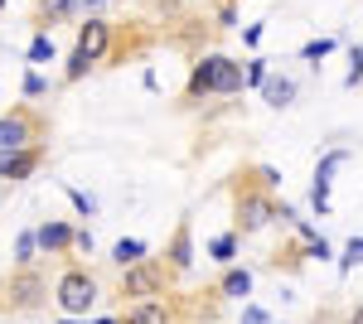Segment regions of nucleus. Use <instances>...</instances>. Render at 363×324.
I'll return each instance as SVG.
<instances>
[{
  "label": "nucleus",
  "instance_id": "nucleus-1",
  "mask_svg": "<svg viewBox=\"0 0 363 324\" xmlns=\"http://www.w3.org/2000/svg\"><path fill=\"white\" fill-rule=\"evenodd\" d=\"M242 63H233V58L213 54L203 58L194 68V78H189V92H242Z\"/></svg>",
  "mask_w": 363,
  "mask_h": 324
},
{
  "label": "nucleus",
  "instance_id": "nucleus-2",
  "mask_svg": "<svg viewBox=\"0 0 363 324\" xmlns=\"http://www.w3.org/2000/svg\"><path fill=\"white\" fill-rule=\"evenodd\" d=\"M107 44H112V25H107V20H87L83 34H78V49H73V58H68V82H78L92 63H102Z\"/></svg>",
  "mask_w": 363,
  "mask_h": 324
},
{
  "label": "nucleus",
  "instance_id": "nucleus-3",
  "mask_svg": "<svg viewBox=\"0 0 363 324\" xmlns=\"http://www.w3.org/2000/svg\"><path fill=\"white\" fill-rule=\"evenodd\" d=\"M54 300H58V310L63 315H87L92 310V300H97V281L87 276V271H63L58 276V286H54Z\"/></svg>",
  "mask_w": 363,
  "mask_h": 324
},
{
  "label": "nucleus",
  "instance_id": "nucleus-4",
  "mask_svg": "<svg viewBox=\"0 0 363 324\" xmlns=\"http://www.w3.org/2000/svg\"><path fill=\"white\" fill-rule=\"evenodd\" d=\"M121 296H136V300L165 296V267H155V262H136V267H126V276H121Z\"/></svg>",
  "mask_w": 363,
  "mask_h": 324
},
{
  "label": "nucleus",
  "instance_id": "nucleus-5",
  "mask_svg": "<svg viewBox=\"0 0 363 324\" xmlns=\"http://www.w3.org/2000/svg\"><path fill=\"white\" fill-rule=\"evenodd\" d=\"M39 300H44V276H39V271L20 267L5 281V305H10V310H34Z\"/></svg>",
  "mask_w": 363,
  "mask_h": 324
},
{
  "label": "nucleus",
  "instance_id": "nucleus-6",
  "mask_svg": "<svg viewBox=\"0 0 363 324\" xmlns=\"http://www.w3.org/2000/svg\"><path fill=\"white\" fill-rule=\"evenodd\" d=\"M267 218H277V203L267 194H238V233H257Z\"/></svg>",
  "mask_w": 363,
  "mask_h": 324
},
{
  "label": "nucleus",
  "instance_id": "nucleus-7",
  "mask_svg": "<svg viewBox=\"0 0 363 324\" xmlns=\"http://www.w3.org/2000/svg\"><path fill=\"white\" fill-rule=\"evenodd\" d=\"M121 324H174V310H169L165 300H140V305L126 310Z\"/></svg>",
  "mask_w": 363,
  "mask_h": 324
},
{
  "label": "nucleus",
  "instance_id": "nucleus-8",
  "mask_svg": "<svg viewBox=\"0 0 363 324\" xmlns=\"http://www.w3.org/2000/svg\"><path fill=\"white\" fill-rule=\"evenodd\" d=\"M39 169V150H10V155H0V174L5 179H25Z\"/></svg>",
  "mask_w": 363,
  "mask_h": 324
},
{
  "label": "nucleus",
  "instance_id": "nucleus-9",
  "mask_svg": "<svg viewBox=\"0 0 363 324\" xmlns=\"http://www.w3.org/2000/svg\"><path fill=\"white\" fill-rule=\"evenodd\" d=\"M339 164H344V150H335V155H325V164L315 169V208H320V213L330 208V174H335Z\"/></svg>",
  "mask_w": 363,
  "mask_h": 324
},
{
  "label": "nucleus",
  "instance_id": "nucleus-10",
  "mask_svg": "<svg viewBox=\"0 0 363 324\" xmlns=\"http://www.w3.org/2000/svg\"><path fill=\"white\" fill-rule=\"evenodd\" d=\"M34 247H44V252H68V247H73V228H63V223H44V228L34 233Z\"/></svg>",
  "mask_w": 363,
  "mask_h": 324
},
{
  "label": "nucleus",
  "instance_id": "nucleus-11",
  "mask_svg": "<svg viewBox=\"0 0 363 324\" xmlns=\"http://www.w3.org/2000/svg\"><path fill=\"white\" fill-rule=\"evenodd\" d=\"M25 140H29V121H25V116L0 121V145H10V150H15V145H25Z\"/></svg>",
  "mask_w": 363,
  "mask_h": 324
},
{
  "label": "nucleus",
  "instance_id": "nucleus-12",
  "mask_svg": "<svg viewBox=\"0 0 363 324\" xmlns=\"http://www.w3.org/2000/svg\"><path fill=\"white\" fill-rule=\"evenodd\" d=\"M112 257L121 267H136V262H145V242H140V238H121V242L112 247Z\"/></svg>",
  "mask_w": 363,
  "mask_h": 324
},
{
  "label": "nucleus",
  "instance_id": "nucleus-13",
  "mask_svg": "<svg viewBox=\"0 0 363 324\" xmlns=\"http://www.w3.org/2000/svg\"><path fill=\"white\" fill-rule=\"evenodd\" d=\"M262 87H267V102H272V107H286V102L296 97V82L291 78H267Z\"/></svg>",
  "mask_w": 363,
  "mask_h": 324
},
{
  "label": "nucleus",
  "instance_id": "nucleus-14",
  "mask_svg": "<svg viewBox=\"0 0 363 324\" xmlns=\"http://www.w3.org/2000/svg\"><path fill=\"white\" fill-rule=\"evenodd\" d=\"M247 291H252L247 271H228V276H223V296H247Z\"/></svg>",
  "mask_w": 363,
  "mask_h": 324
},
{
  "label": "nucleus",
  "instance_id": "nucleus-15",
  "mask_svg": "<svg viewBox=\"0 0 363 324\" xmlns=\"http://www.w3.org/2000/svg\"><path fill=\"white\" fill-rule=\"evenodd\" d=\"M208 252H213L218 262H233V252H238V238H233V233H228V238H213V247H208Z\"/></svg>",
  "mask_w": 363,
  "mask_h": 324
},
{
  "label": "nucleus",
  "instance_id": "nucleus-16",
  "mask_svg": "<svg viewBox=\"0 0 363 324\" xmlns=\"http://www.w3.org/2000/svg\"><path fill=\"white\" fill-rule=\"evenodd\" d=\"M29 58H34V63H44V58H54V44H49V34H39V39L29 44Z\"/></svg>",
  "mask_w": 363,
  "mask_h": 324
},
{
  "label": "nucleus",
  "instance_id": "nucleus-17",
  "mask_svg": "<svg viewBox=\"0 0 363 324\" xmlns=\"http://www.w3.org/2000/svg\"><path fill=\"white\" fill-rule=\"evenodd\" d=\"M174 267H189V233L174 238Z\"/></svg>",
  "mask_w": 363,
  "mask_h": 324
},
{
  "label": "nucleus",
  "instance_id": "nucleus-18",
  "mask_svg": "<svg viewBox=\"0 0 363 324\" xmlns=\"http://www.w3.org/2000/svg\"><path fill=\"white\" fill-rule=\"evenodd\" d=\"M29 262H34V233L20 238V267H29Z\"/></svg>",
  "mask_w": 363,
  "mask_h": 324
},
{
  "label": "nucleus",
  "instance_id": "nucleus-19",
  "mask_svg": "<svg viewBox=\"0 0 363 324\" xmlns=\"http://www.w3.org/2000/svg\"><path fill=\"white\" fill-rule=\"evenodd\" d=\"M330 49H335L330 39H315V44H306V58H325V54H330Z\"/></svg>",
  "mask_w": 363,
  "mask_h": 324
},
{
  "label": "nucleus",
  "instance_id": "nucleus-20",
  "mask_svg": "<svg viewBox=\"0 0 363 324\" xmlns=\"http://www.w3.org/2000/svg\"><path fill=\"white\" fill-rule=\"evenodd\" d=\"M242 324H272V320H267V310H257V305H247V310H242Z\"/></svg>",
  "mask_w": 363,
  "mask_h": 324
},
{
  "label": "nucleus",
  "instance_id": "nucleus-21",
  "mask_svg": "<svg viewBox=\"0 0 363 324\" xmlns=\"http://www.w3.org/2000/svg\"><path fill=\"white\" fill-rule=\"evenodd\" d=\"M68 199H73V203H78V213H92V199H87V194H78V189H68Z\"/></svg>",
  "mask_w": 363,
  "mask_h": 324
},
{
  "label": "nucleus",
  "instance_id": "nucleus-22",
  "mask_svg": "<svg viewBox=\"0 0 363 324\" xmlns=\"http://www.w3.org/2000/svg\"><path fill=\"white\" fill-rule=\"evenodd\" d=\"M25 92H29V97H39V92H44V78H39V73H29V78H25Z\"/></svg>",
  "mask_w": 363,
  "mask_h": 324
},
{
  "label": "nucleus",
  "instance_id": "nucleus-23",
  "mask_svg": "<svg viewBox=\"0 0 363 324\" xmlns=\"http://www.w3.org/2000/svg\"><path fill=\"white\" fill-rule=\"evenodd\" d=\"M359 257H363V242L354 238V242H349V257H344V262H359Z\"/></svg>",
  "mask_w": 363,
  "mask_h": 324
},
{
  "label": "nucleus",
  "instance_id": "nucleus-24",
  "mask_svg": "<svg viewBox=\"0 0 363 324\" xmlns=\"http://www.w3.org/2000/svg\"><path fill=\"white\" fill-rule=\"evenodd\" d=\"M354 324H363V305H359V310H354Z\"/></svg>",
  "mask_w": 363,
  "mask_h": 324
}]
</instances>
